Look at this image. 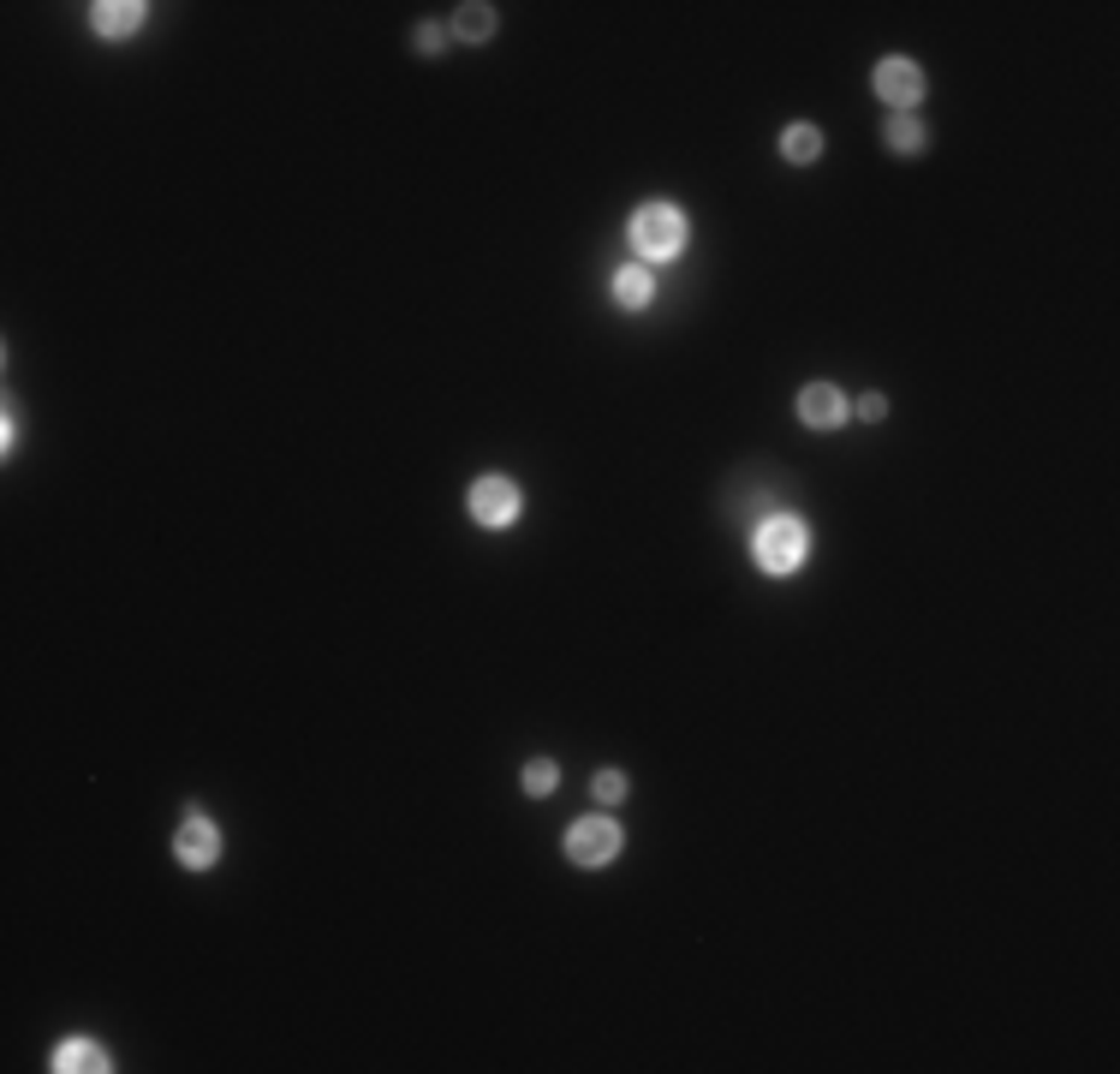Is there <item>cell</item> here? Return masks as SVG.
Here are the masks:
<instances>
[{
    "label": "cell",
    "mask_w": 1120,
    "mask_h": 1074,
    "mask_svg": "<svg viewBox=\"0 0 1120 1074\" xmlns=\"http://www.w3.org/2000/svg\"><path fill=\"white\" fill-rule=\"evenodd\" d=\"M799 419L817 424V430H829V424L847 419V395H840L835 383H811V388H799Z\"/></svg>",
    "instance_id": "7"
},
{
    "label": "cell",
    "mask_w": 1120,
    "mask_h": 1074,
    "mask_svg": "<svg viewBox=\"0 0 1120 1074\" xmlns=\"http://www.w3.org/2000/svg\"><path fill=\"white\" fill-rule=\"evenodd\" d=\"M519 508H525V496H519L513 478L489 472V478H477V484H471V514H477L483 526H513Z\"/></svg>",
    "instance_id": "4"
},
{
    "label": "cell",
    "mask_w": 1120,
    "mask_h": 1074,
    "mask_svg": "<svg viewBox=\"0 0 1120 1074\" xmlns=\"http://www.w3.org/2000/svg\"><path fill=\"white\" fill-rule=\"evenodd\" d=\"M876 96H882L894 113H906L912 102L924 96V72L912 67V60H900V55H888L882 67H876Z\"/></svg>",
    "instance_id": "5"
},
{
    "label": "cell",
    "mask_w": 1120,
    "mask_h": 1074,
    "mask_svg": "<svg viewBox=\"0 0 1120 1074\" xmlns=\"http://www.w3.org/2000/svg\"><path fill=\"white\" fill-rule=\"evenodd\" d=\"M591 794H596V800H602V806H614L620 794H626V776H620V770H596Z\"/></svg>",
    "instance_id": "15"
},
{
    "label": "cell",
    "mask_w": 1120,
    "mask_h": 1074,
    "mask_svg": "<svg viewBox=\"0 0 1120 1074\" xmlns=\"http://www.w3.org/2000/svg\"><path fill=\"white\" fill-rule=\"evenodd\" d=\"M632 251H644L650 263H668L685 251V215L673 204H644L632 215Z\"/></svg>",
    "instance_id": "2"
},
{
    "label": "cell",
    "mask_w": 1120,
    "mask_h": 1074,
    "mask_svg": "<svg viewBox=\"0 0 1120 1074\" xmlns=\"http://www.w3.org/2000/svg\"><path fill=\"white\" fill-rule=\"evenodd\" d=\"M751 550H757L763 574H793V567L811 555V532H805V520H793V514H769V520L751 532Z\"/></svg>",
    "instance_id": "1"
},
{
    "label": "cell",
    "mask_w": 1120,
    "mask_h": 1074,
    "mask_svg": "<svg viewBox=\"0 0 1120 1074\" xmlns=\"http://www.w3.org/2000/svg\"><path fill=\"white\" fill-rule=\"evenodd\" d=\"M882 137H888V149H900V156H912V149H924V125L912 120V113H888Z\"/></svg>",
    "instance_id": "12"
},
{
    "label": "cell",
    "mask_w": 1120,
    "mask_h": 1074,
    "mask_svg": "<svg viewBox=\"0 0 1120 1074\" xmlns=\"http://www.w3.org/2000/svg\"><path fill=\"white\" fill-rule=\"evenodd\" d=\"M173 854H180V866H191V871H209L215 854H221V836H215V824L203 812H191L180 824V836H173Z\"/></svg>",
    "instance_id": "6"
},
{
    "label": "cell",
    "mask_w": 1120,
    "mask_h": 1074,
    "mask_svg": "<svg viewBox=\"0 0 1120 1074\" xmlns=\"http://www.w3.org/2000/svg\"><path fill=\"white\" fill-rule=\"evenodd\" d=\"M555 782H560L555 758H531V764H525V788L531 794H555Z\"/></svg>",
    "instance_id": "14"
},
{
    "label": "cell",
    "mask_w": 1120,
    "mask_h": 1074,
    "mask_svg": "<svg viewBox=\"0 0 1120 1074\" xmlns=\"http://www.w3.org/2000/svg\"><path fill=\"white\" fill-rule=\"evenodd\" d=\"M614 854H620V824H608V818H579V824L567 830V859L572 866H608Z\"/></svg>",
    "instance_id": "3"
},
{
    "label": "cell",
    "mask_w": 1120,
    "mask_h": 1074,
    "mask_svg": "<svg viewBox=\"0 0 1120 1074\" xmlns=\"http://www.w3.org/2000/svg\"><path fill=\"white\" fill-rule=\"evenodd\" d=\"M417 48H424V55H441V31H436V24H424V31H417Z\"/></svg>",
    "instance_id": "16"
},
{
    "label": "cell",
    "mask_w": 1120,
    "mask_h": 1074,
    "mask_svg": "<svg viewBox=\"0 0 1120 1074\" xmlns=\"http://www.w3.org/2000/svg\"><path fill=\"white\" fill-rule=\"evenodd\" d=\"M859 412H864V419H882L888 400H882V395H864V400H859Z\"/></svg>",
    "instance_id": "17"
},
{
    "label": "cell",
    "mask_w": 1120,
    "mask_h": 1074,
    "mask_svg": "<svg viewBox=\"0 0 1120 1074\" xmlns=\"http://www.w3.org/2000/svg\"><path fill=\"white\" fill-rule=\"evenodd\" d=\"M781 156L799 161V168L817 161L823 156V132H817V125H787V132H781Z\"/></svg>",
    "instance_id": "11"
},
{
    "label": "cell",
    "mask_w": 1120,
    "mask_h": 1074,
    "mask_svg": "<svg viewBox=\"0 0 1120 1074\" xmlns=\"http://www.w3.org/2000/svg\"><path fill=\"white\" fill-rule=\"evenodd\" d=\"M90 12H96V31L101 36H125V31L144 24V7H137V0H101V7H90Z\"/></svg>",
    "instance_id": "9"
},
{
    "label": "cell",
    "mask_w": 1120,
    "mask_h": 1074,
    "mask_svg": "<svg viewBox=\"0 0 1120 1074\" xmlns=\"http://www.w3.org/2000/svg\"><path fill=\"white\" fill-rule=\"evenodd\" d=\"M453 31H460V36H471V43H483V36L495 31V12L471 0V7H460V12H453Z\"/></svg>",
    "instance_id": "13"
},
{
    "label": "cell",
    "mask_w": 1120,
    "mask_h": 1074,
    "mask_svg": "<svg viewBox=\"0 0 1120 1074\" xmlns=\"http://www.w3.org/2000/svg\"><path fill=\"white\" fill-rule=\"evenodd\" d=\"M54 1069H60V1074H78V1069H84V1074H101V1069H113V1063H108V1051H101V1045L66 1039V1045H60V1057H54Z\"/></svg>",
    "instance_id": "8"
},
{
    "label": "cell",
    "mask_w": 1120,
    "mask_h": 1074,
    "mask_svg": "<svg viewBox=\"0 0 1120 1074\" xmlns=\"http://www.w3.org/2000/svg\"><path fill=\"white\" fill-rule=\"evenodd\" d=\"M614 299H620V305H626V311H644V305H650V299H656V281H650V269H638V263H632V269H620V275H614Z\"/></svg>",
    "instance_id": "10"
}]
</instances>
